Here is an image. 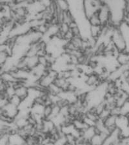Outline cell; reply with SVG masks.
<instances>
[{
	"label": "cell",
	"instance_id": "6da1fadb",
	"mask_svg": "<svg viewBox=\"0 0 129 145\" xmlns=\"http://www.w3.org/2000/svg\"><path fill=\"white\" fill-rule=\"evenodd\" d=\"M2 110V114L5 116L10 120L14 121V119L17 117L18 114L19 109L18 107L14 105L11 103H9Z\"/></svg>",
	"mask_w": 129,
	"mask_h": 145
},
{
	"label": "cell",
	"instance_id": "7a4b0ae2",
	"mask_svg": "<svg viewBox=\"0 0 129 145\" xmlns=\"http://www.w3.org/2000/svg\"><path fill=\"white\" fill-rule=\"evenodd\" d=\"M118 30L120 31L121 36L123 38L124 40L126 43V48L128 50L129 47V28H128V23L125 21H122L120 25L118 26Z\"/></svg>",
	"mask_w": 129,
	"mask_h": 145
},
{
	"label": "cell",
	"instance_id": "3957f363",
	"mask_svg": "<svg viewBox=\"0 0 129 145\" xmlns=\"http://www.w3.org/2000/svg\"><path fill=\"white\" fill-rule=\"evenodd\" d=\"M116 60L120 66L128 65V53L121 52L116 57Z\"/></svg>",
	"mask_w": 129,
	"mask_h": 145
},
{
	"label": "cell",
	"instance_id": "277c9868",
	"mask_svg": "<svg viewBox=\"0 0 129 145\" xmlns=\"http://www.w3.org/2000/svg\"><path fill=\"white\" fill-rule=\"evenodd\" d=\"M55 3L56 5L58 8L62 12L69 10V5L68 1H62V0H60V1H55Z\"/></svg>",
	"mask_w": 129,
	"mask_h": 145
},
{
	"label": "cell",
	"instance_id": "5b68a950",
	"mask_svg": "<svg viewBox=\"0 0 129 145\" xmlns=\"http://www.w3.org/2000/svg\"><path fill=\"white\" fill-rule=\"evenodd\" d=\"M98 12H97L94 15L92 16L91 18L89 19V22L91 26H101V21L99 20L98 16Z\"/></svg>",
	"mask_w": 129,
	"mask_h": 145
},
{
	"label": "cell",
	"instance_id": "8992f818",
	"mask_svg": "<svg viewBox=\"0 0 129 145\" xmlns=\"http://www.w3.org/2000/svg\"><path fill=\"white\" fill-rule=\"evenodd\" d=\"M119 108H120V115L128 116V111H129L128 100L126 101L122 106H121V107Z\"/></svg>",
	"mask_w": 129,
	"mask_h": 145
},
{
	"label": "cell",
	"instance_id": "52a82bcc",
	"mask_svg": "<svg viewBox=\"0 0 129 145\" xmlns=\"http://www.w3.org/2000/svg\"><path fill=\"white\" fill-rule=\"evenodd\" d=\"M21 101L22 100H21V99L18 97V96H17L15 95L9 98V103H12V104L16 106V107H19V105H20Z\"/></svg>",
	"mask_w": 129,
	"mask_h": 145
},
{
	"label": "cell",
	"instance_id": "ba28073f",
	"mask_svg": "<svg viewBox=\"0 0 129 145\" xmlns=\"http://www.w3.org/2000/svg\"><path fill=\"white\" fill-rule=\"evenodd\" d=\"M2 135H3V134H2V133L1 132H0V137H1V136H2Z\"/></svg>",
	"mask_w": 129,
	"mask_h": 145
}]
</instances>
